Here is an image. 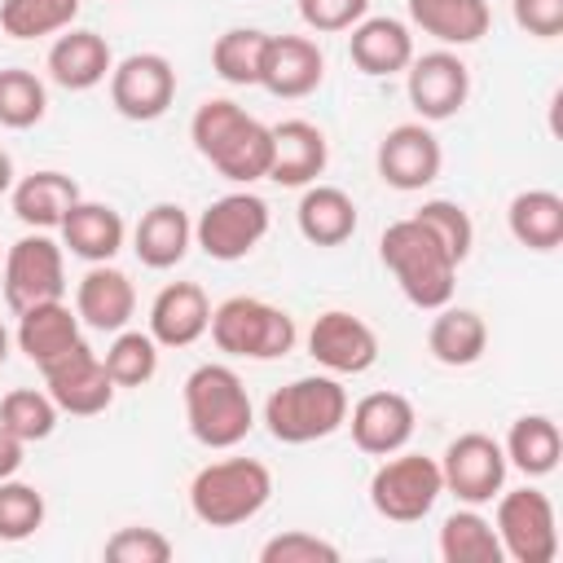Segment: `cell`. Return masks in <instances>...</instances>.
Here are the masks:
<instances>
[{
  "label": "cell",
  "mask_w": 563,
  "mask_h": 563,
  "mask_svg": "<svg viewBox=\"0 0 563 563\" xmlns=\"http://www.w3.org/2000/svg\"><path fill=\"white\" fill-rule=\"evenodd\" d=\"M189 141L194 150L233 185H251L268 176L273 158V128L246 114L229 97H207L194 119H189Z\"/></svg>",
  "instance_id": "cell-1"
},
{
  "label": "cell",
  "mask_w": 563,
  "mask_h": 563,
  "mask_svg": "<svg viewBox=\"0 0 563 563\" xmlns=\"http://www.w3.org/2000/svg\"><path fill=\"white\" fill-rule=\"evenodd\" d=\"M378 260L383 268L396 277L400 295L422 308L435 312L444 303H453V286H457V264L453 255L431 238V229H422L413 216L391 220L378 238Z\"/></svg>",
  "instance_id": "cell-2"
},
{
  "label": "cell",
  "mask_w": 563,
  "mask_h": 563,
  "mask_svg": "<svg viewBox=\"0 0 563 563\" xmlns=\"http://www.w3.org/2000/svg\"><path fill=\"white\" fill-rule=\"evenodd\" d=\"M185 422L202 449H238L255 427V405L233 365L207 361L185 378Z\"/></svg>",
  "instance_id": "cell-3"
},
{
  "label": "cell",
  "mask_w": 563,
  "mask_h": 563,
  "mask_svg": "<svg viewBox=\"0 0 563 563\" xmlns=\"http://www.w3.org/2000/svg\"><path fill=\"white\" fill-rule=\"evenodd\" d=\"M273 497V471L260 457H220L189 479V510L207 528L251 523Z\"/></svg>",
  "instance_id": "cell-4"
},
{
  "label": "cell",
  "mask_w": 563,
  "mask_h": 563,
  "mask_svg": "<svg viewBox=\"0 0 563 563\" xmlns=\"http://www.w3.org/2000/svg\"><path fill=\"white\" fill-rule=\"evenodd\" d=\"M347 422V387L334 374H303L264 400V427L277 444H312Z\"/></svg>",
  "instance_id": "cell-5"
},
{
  "label": "cell",
  "mask_w": 563,
  "mask_h": 563,
  "mask_svg": "<svg viewBox=\"0 0 563 563\" xmlns=\"http://www.w3.org/2000/svg\"><path fill=\"white\" fill-rule=\"evenodd\" d=\"M207 334L224 356L238 361H282L295 352L299 339L295 317L255 295H229L224 303H216Z\"/></svg>",
  "instance_id": "cell-6"
},
{
  "label": "cell",
  "mask_w": 563,
  "mask_h": 563,
  "mask_svg": "<svg viewBox=\"0 0 563 563\" xmlns=\"http://www.w3.org/2000/svg\"><path fill=\"white\" fill-rule=\"evenodd\" d=\"M444 493V479H440V462L427 457V453H387L378 462V471L369 475V506L391 519V523H418L435 510Z\"/></svg>",
  "instance_id": "cell-7"
},
{
  "label": "cell",
  "mask_w": 563,
  "mask_h": 563,
  "mask_svg": "<svg viewBox=\"0 0 563 563\" xmlns=\"http://www.w3.org/2000/svg\"><path fill=\"white\" fill-rule=\"evenodd\" d=\"M268 224H273L268 202L260 194H251V189H238V194H224V198L202 207V216L194 220V246L207 260L238 264L264 242Z\"/></svg>",
  "instance_id": "cell-8"
},
{
  "label": "cell",
  "mask_w": 563,
  "mask_h": 563,
  "mask_svg": "<svg viewBox=\"0 0 563 563\" xmlns=\"http://www.w3.org/2000/svg\"><path fill=\"white\" fill-rule=\"evenodd\" d=\"M0 290L13 312H26L35 303L66 295V246L53 242L44 229H31L4 251L0 264Z\"/></svg>",
  "instance_id": "cell-9"
},
{
  "label": "cell",
  "mask_w": 563,
  "mask_h": 563,
  "mask_svg": "<svg viewBox=\"0 0 563 563\" xmlns=\"http://www.w3.org/2000/svg\"><path fill=\"white\" fill-rule=\"evenodd\" d=\"M501 554L510 563H554L559 554V528H554V501L541 488H501L497 515H493Z\"/></svg>",
  "instance_id": "cell-10"
},
{
  "label": "cell",
  "mask_w": 563,
  "mask_h": 563,
  "mask_svg": "<svg viewBox=\"0 0 563 563\" xmlns=\"http://www.w3.org/2000/svg\"><path fill=\"white\" fill-rule=\"evenodd\" d=\"M44 391L53 396L57 413H70V418H97L114 405V378L101 361V352H92L84 339L62 352L57 361H48L44 369Z\"/></svg>",
  "instance_id": "cell-11"
},
{
  "label": "cell",
  "mask_w": 563,
  "mask_h": 563,
  "mask_svg": "<svg viewBox=\"0 0 563 563\" xmlns=\"http://www.w3.org/2000/svg\"><path fill=\"white\" fill-rule=\"evenodd\" d=\"M506 453L493 435L484 431H462L457 440H449L444 457H440V479L444 493H453L462 506H488L501 488H506Z\"/></svg>",
  "instance_id": "cell-12"
},
{
  "label": "cell",
  "mask_w": 563,
  "mask_h": 563,
  "mask_svg": "<svg viewBox=\"0 0 563 563\" xmlns=\"http://www.w3.org/2000/svg\"><path fill=\"white\" fill-rule=\"evenodd\" d=\"M176 101V66L163 53H128L110 70V106L132 123H154Z\"/></svg>",
  "instance_id": "cell-13"
},
{
  "label": "cell",
  "mask_w": 563,
  "mask_h": 563,
  "mask_svg": "<svg viewBox=\"0 0 563 563\" xmlns=\"http://www.w3.org/2000/svg\"><path fill=\"white\" fill-rule=\"evenodd\" d=\"M405 92L422 123H444L471 97V66L449 48H431L422 57L413 53V62L405 66Z\"/></svg>",
  "instance_id": "cell-14"
},
{
  "label": "cell",
  "mask_w": 563,
  "mask_h": 563,
  "mask_svg": "<svg viewBox=\"0 0 563 563\" xmlns=\"http://www.w3.org/2000/svg\"><path fill=\"white\" fill-rule=\"evenodd\" d=\"M374 167L383 176L387 189H400V194H418L427 185L440 180V167H444V150L435 141V132L418 119V123H396L383 132L378 150H374Z\"/></svg>",
  "instance_id": "cell-15"
},
{
  "label": "cell",
  "mask_w": 563,
  "mask_h": 563,
  "mask_svg": "<svg viewBox=\"0 0 563 563\" xmlns=\"http://www.w3.org/2000/svg\"><path fill=\"white\" fill-rule=\"evenodd\" d=\"M308 356H312L325 374H334V378H343V374H365V369H374V361H378V334H374V325L361 321L356 312L330 308V312H321V317L312 321V330H308Z\"/></svg>",
  "instance_id": "cell-16"
},
{
  "label": "cell",
  "mask_w": 563,
  "mask_h": 563,
  "mask_svg": "<svg viewBox=\"0 0 563 563\" xmlns=\"http://www.w3.org/2000/svg\"><path fill=\"white\" fill-rule=\"evenodd\" d=\"M343 427H352V444L361 453L387 457V453H400L413 440L418 413H413V400L400 396V391H369L356 405H347Z\"/></svg>",
  "instance_id": "cell-17"
},
{
  "label": "cell",
  "mask_w": 563,
  "mask_h": 563,
  "mask_svg": "<svg viewBox=\"0 0 563 563\" xmlns=\"http://www.w3.org/2000/svg\"><path fill=\"white\" fill-rule=\"evenodd\" d=\"M325 79V53L308 35H268L264 66H260V88H268L282 101H299L317 92Z\"/></svg>",
  "instance_id": "cell-18"
},
{
  "label": "cell",
  "mask_w": 563,
  "mask_h": 563,
  "mask_svg": "<svg viewBox=\"0 0 563 563\" xmlns=\"http://www.w3.org/2000/svg\"><path fill=\"white\" fill-rule=\"evenodd\" d=\"M330 163V141L317 123L308 119H282L273 123V158H268V176L282 189H303L312 185Z\"/></svg>",
  "instance_id": "cell-19"
},
{
  "label": "cell",
  "mask_w": 563,
  "mask_h": 563,
  "mask_svg": "<svg viewBox=\"0 0 563 563\" xmlns=\"http://www.w3.org/2000/svg\"><path fill=\"white\" fill-rule=\"evenodd\" d=\"M44 66H48V79H53L57 88H66V92H88V88H97V84L110 79L114 53H110L106 35H97V31H88V26H66V31L48 44Z\"/></svg>",
  "instance_id": "cell-20"
},
{
  "label": "cell",
  "mask_w": 563,
  "mask_h": 563,
  "mask_svg": "<svg viewBox=\"0 0 563 563\" xmlns=\"http://www.w3.org/2000/svg\"><path fill=\"white\" fill-rule=\"evenodd\" d=\"M75 312L79 325H92L101 334H119L136 317V286L114 264H88V273L75 286Z\"/></svg>",
  "instance_id": "cell-21"
},
{
  "label": "cell",
  "mask_w": 563,
  "mask_h": 563,
  "mask_svg": "<svg viewBox=\"0 0 563 563\" xmlns=\"http://www.w3.org/2000/svg\"><path fill=\"white\" fill-rule=\"evenodd\" d=\"M211 325V299L198 282H167L150 303V339L158 347H194Z\"/></svg>",
  "instance_id": "cell-22"
},
{
  "label": "cell",
  "mask_w": 563,
  "mask_h": 563,
  "mask_svg": "<svg viewBox=\"0 0 563 563\" xmlns=\"http://www.w3.org/2000/svg\"><path fill=\"white\" fill-rule=\"evenodd\" d=\"M347 57L361 75L369 79H387V75H400L409 62H413V31L400 22V18H361L347 35Z\"/></svg>",
  "instance_id": "cell-23"
},
{
  "label": "cell",
  "mask_w": 563,
  "mask_h": 563,
  "mask_svg": "<svg viewBox=\"0 0 563 563\" xmlns=\"http://www.w3.org/2000/svg\"><path fill=\"white\" fill-rule=\"evenodd\" d=\"M189 246H194V220L180 202H154L150 211H141L132 229V251L145 268L167 273L189 255Z\"/></svg>",
  "instance_id": "cell-24"
},
{
  "label": "cell",
  "mask_w": 563,
  "mask_h": 563,
  "mask_svg": "<svg viewBox=\"0 0 563 563\" xmlns=\"http://www.w3.org/2000/svg\"><path fill=\"white\" fill-rule=\"evenodd\" d=\"M128 242V224L110 202L79 198L62 220V246L84 264H110Z\"/></svg>",
  "instance_id": "cell-25"
},
{
  "label": "cell",
  "mask_w": 563,
  "mask_h": 563,
  "mask_svg": "<svg viewBox=\"0 0 563 563\" xmlns=\"http://www.w3.org/2000/svg\"><path fill=\"white\" fill-rule=\"evenodd\" d=\"M79 312L66 303V299H48V303H35L26 312H18V330H13V343L18 352L44 369L48 361H57L62 352H70L79 343Z\"/></svg>",
  "instance_id": "cell-26"
},
{
  "label": "cell",
  "mask_w": 563,
  "mask_h": 563,
  "mask_svg": "<svg viewBox=\"0 0 563 563\" xmlns=\"http://www.w3.org/2000/svg\"><path fill=\"white\" fill-rule=\"evenodd\" d=\"M79 198H84V194H79L75 176L53 172V167L31 172V176L13 180V189H9L13 216H18L26 229H44V233H48V229H62L66 211H70Z\"/></svg>",
  "instance_id": "cell-27"
},
{
  "label": "cell",
  "mask_w": 563,
  "mask_h": 563,
  "mask_svg": "<svg viewBox=\"0 0 563 563\" xmlns=\"http://www.w3.org/2000/svg\"><path fill=\"white\" fill-rule=\"evenodd\" d=\"M409 22L444 48L479 44L493 26L488 0H409Z\"/></svg>",
  "instance_id": "cell-28"
},
{
  "label": "cell",
  "mask_w": 563,
  "mask_h": 563,
  "mask_svg": "<svg viewBox=\"0 0 563 563\" xmlns=\"http://www.w3.org/2000/svg\"><path fill=\"white\" fill-rule=\"evenodd\" d=\"M295 224H299L303 242H312V246H343L356 233V202L339 185H317L312 180L299 194Z\"/></svg>",
  "instance_id": "cell-29"
},
{
  "label": "cell",
  "mask_w": 563,
  "mask_h": 563,
  "mask_svg": "<svg viewBox=\"0 0 563 563\" xmlns=\"http://www.w3.org/2000/svg\"><path fill=\"white\" fill-rule=\"evenodd\" d=\"M484 347H488V325H484V317L475 308H453V303L435 308L431 330H427V352L440 365L466 369V365H475L484 356Z\"/></svg>",
  "instance_id": "cell-30"
},
{
  "label": "cell",
  "mask_w": 563,
  "mask_h": 563,
  "mask_svg": "<svg viewBox=\"0 0 563 563\" xmlns=\"http://www.w3.org/2000/svg\"><path fill=\"white\" fill-rule=\"evenodd\" d=\"M506 229L528 251H559L563 246V198L554 189H519L506 207Z\"/></svg>",
  "instance_id": "cell-31"
},
{
  "label": "cell",
  "mask_w": 563,
  "mask_h": 563,
  "mask_svg": "<svg viewBox=\"0 0 563 563\" xmlns=\"http://www.w3.org/2000/svg\"><path fill=\"white\" fill-rule=\"evenodd\" d=\"M501 453L515 471H523L528 479H541L559 466L563 457V435H559V422L550 413H523L510 422L506 440H501Z\"/></svg>",
  "instance_id": "cell-32"
},
{
  "label": "cell",
  "mask_w": 563,
  "mask_h": 563,
  "mask_svg": "<svg viewBox=\"0 0 563 563\" xmlns=\"http://www.w3.org/2000/svg\"><path fill=\"white\" fill-rule=\"evenodd\" d=\"M435 550L444 563H501V541H497V528L493 519L479 515V506H462L453 510L444 523H440V537H435Z\"/></svg>",
  "instance_id": "cell-33"
},
{
  "label": "cell",
  "mask_w": 563,
  "mask_h": 563,
  "mask_svg": "<svg viewBox=\"0 0 563 563\" xmlns=\"http://www.w3.org/2000/svg\"><path fill=\"white\" fill-rule=\"evenodd\" d=\"M264 48H268V31H260V26H229V31L216 35V44H211V70H216L224 84L251 88V84H260Z\"/></svg>",
  "instance_id": "cell-34"
},
{
  "label": "cell",
  "mask_w": 563,
  "mask_h": 563,
  "mask_svg": "<svg viewBox=\"0 0 563 563\" xmlns=\"http://www.w3.org/2000/svg\"><path fill=\"white\" fill-rule=\"evenodd\" d=\"M84 0H0V31L9 40L62 35L79 18Z\"/></svg>",
  "instance_id": "cell-35"
},
{
  "label": "cell",
  "mask_w": 563,
  "mask_h": 563,
  "mask_svg": "<svg viewBox=\"0 0 563 563\" xmlns=\"http://www.w3.org/2000/svg\"><path fill=\"white\" fill-rule=\"evenodd\" d=\"M48 114V88L35 70L26 66H9L0 70V128L9 132H26Z\"/></svg>",
  "instance_id": "cell-36"
},
{
  "label": "cell",
  "mask_w": 563,
  "mask_h": 563,
  "mask_svg": "<svg viewBox=\"0 0 563 563\" xmlns=\"http://www.w3.org/2000/svg\"><path fill=\"white\" fill-rule=\"evenodd\" d=\"M0 427L13 431L22 444H40L57 431V405L40 387H13L0 400Z\"/></svg>",
  "instance_id": "cell-37"
},
{
  "label": "cell",
  "mask_w": 563,
  "mask_h": 563,
  "mask_svg": "<svg viewBox=\"0 0 563 563\" xmlns=\"http://www.w3.org/2000/svg\"><path fill=\"white\" fill-rule=\"evenodd\" d=\"M114 387H145L158 374V343L150 339V330H119L110 339V347L101 352Z\"/></svg>",
  "instance_id": "cell-38"
},
{
  "label": "cell",
  "mask_w": 563,
  "mask_h": 563,
  "mask_svg": "<svg viewBox=\"0 0 563 563\" xmlns=\"http://www.w3.org/2000/svg\"><path fill=\"white\" fill-rule=\"evenodd\" d=\"M413 220H418L422 229H431V238L453 255L457 268L466 264V255H471V246H475V224H471V216H466L462 202H453V198H427V202L413 211Z\"/></svg>",
  "instance_id": "cell-39"
},
{
  "label": "cell",
  "mask_w": 563,
  "mask_h": 563,
  "mask_svg": "<svg viewBox=\"0 0 563 563\" xmlns=\"http://www.w3.org/2000/svg\"><path fill=\"white\" fill-rule=\"evenodd\" d=\"M44 493L22 479H0V541H26L44 528Z\"/></svg>",
  "instance_id": "cell-40"
},
{
  "label": "cell",
  "mask_w": 563,
  "mask_h": 563,
  "mask_svg": "<svg viewBox=\"0 0 563 563\" xmlns=\"http://www.w3.org/2000/svg\"><path fill=\"white\" fill-rule=\"evenodd\" d=\"M260 563H339V545L317 532L286 528L260 545Z\"/></svg>",
  "instance_id": "cell-41"
},
{
  "label": "cell",
  "mask_w": 563,
  "mask_h": 563,
  "mask_svg": "<svg viewBox=\"0 0 563 563\" xmlns=\"http://www.w3.org/2000/svg\"><path fill=\"white\" fill-rule=\"evenodd\" d=\"M172 554H176V545H172L158 528H145V523L119 528V532L106 541V559H110V563H167Z\"/></svg>",
  "instance_id": "cell-42"
},
{
  "label": "cell",
  "mask_w": 563,
  "mask_h": 563,
  "mask_svg": "<svg viewBox=\"0 0 563 563\" xmlns=\"http://www.w3.org/2000/svg\"><path fill=\"white\" fill-rule=\"evenodd\" d=\"M295 9L308 31L339 35V31H352L369 13V0H295Z\"/></svg>",
  "instance_id": "cell-43"
},
{
  "label": "cell",
  "mask_w": 563,
  "mask_h": 563,
  "mask_svg": "<svg viewBox=\"0 0 563 563\" xmlns=\"http://www.w3.org/2000/svg\"><path fill=\"white\" fill-rule=\"evenodd\" d=\"M510 18L532 40L563 35V0H510Z\"/></svg>",
  "instance_id": "cell-44"
},
{
  "label": "cell",
  "mask_w": 563,
  "mask_h": 563,
  "mask_svg": "<svg viewBox=\"0 0 563 563\" xmlns=\"http://www.w3.org/2000/svg\"><path fill=\"white\" fill-rule=\"evenodd\" d=\"M22 462H26V444L0 427V479H13L22 471Z\"/></svg>",
  "instance_id": "cell-45"
},
{
  "label": "cell",
  "mask_w": 563,
  "mask_h": 563,
  "mask_svg": "<svg viewBox=\"0 0 563 563\" xmlns=\"http://www.w3.org/2000/svg\"><path fill=\"white\" fill-rule=\"evenodd\" d=\"M13 180H18V172H13V158H9V150H0V198L13 189Z\"/></svg>",
  "instance_id": "cell-46"
},
{
  "label": "cell",
  "mask_w": 563,
  "mask_h": 563,
  "mask_svg": "<svg viewBox=\"0 0 563 563\" xmlns=\"http://www.w3.org/2000/svg\"><path fill=\"white\" fill-rule=\"evenodd\" d=\"M9 347H13V334L4 330V321H0V365L9 361Z\"/></svg>",
  "instance_id": "cell-47"
}]
</instances>
